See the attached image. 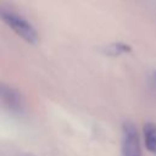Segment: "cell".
Masks as SVG:
<instances>
[{
	"label": "cell",
	"mask_w": 156,
	"mask_h": 156,
	"mask_svg": "<svg viewBox=\"0 0 156 156\" xmlns=\"http://www.w3.org/2000/svg\"><path fill=\"white\" fill-rule=\"evenodd\" d=\"M143 135H144V143L146 149L156 154V124L155 123H146L143 128Z\"/></svg>",
	"instance_id": "cell-4"
},
{
	"label": "cell",
	"mask_w": 156,
	"mask_h": 156,
	"mask_svg": "<svg viewBox=\"0 0 156 156\" xmlns=\"http://www.w3.org/2000/svg\"><path fill=\"white\" fill-rule=\"evenodd\" d=\"M122 156H141L140 138L133 122H124L122 127Z\"/></svg>",
	"instance_id": "cell-2"
},
{
	"label": "cell",
	"mask_w": 156,
	"mask_h": 156,
	"mask_svg": "<svg viewBox=\"0 0 156 156\" xmlns=\"http://www.w3.org/2000/svg\"><path fill=\"white\" fill-rule=\"evenodd\" d=\"M129 51H130V48L124 43H112V44L106 45L102 49V52L107 56H118V55H122Z\"/></svg>",
	"instance_id": "cell-5"
},
{
	"label": "cell",
	"mask_w": 156,
	"mask_h": 156,
	"mask_svg": "<svg viewBox=\"0 0 156 156\" xmlns=\"http://www.w3.org/2000/svg\"><path fill=\"white\" fill-rule=\"evenodd\" d=\"M0 99L11 108H18L20 107L18 93L13 88L6 85L2 82H0Z\"/></svg>",
	"instance_id": "cell-3"
},
{
	"label": "cell",
	"mask_w": 156,
	"mask_h": 156,
	"mask_svg": "<svg viewBox=\"0 0 156 156\" xmlns=\"http://www.w3.org/2000/svg\"><path fill=\"white\" fill-rule=\"evenodd\" d=\"M151 83H152V87H154V90L156 91V71L152 73L151 76Z\"/></svg>",
	"instance_id": "cell-6"
},
{
	"label": "cell",
	"mask_w": 156,
	"mask_h": 156,
	"mask_svg": "<svg viewBox=\"0 0 156 156\" xmlns=\"http://www.w3.org/2000/svg\"><path fill=\"white\" fill-rule=\"evenodd\" d=\"M0 20L28 44L34 45L38 43L39 37H38L35 28L30 24V22H28L21 15H18L11 10L0 7Z\"/></svg>",
	"instance_id": "cell-1"
}]
</instances>
